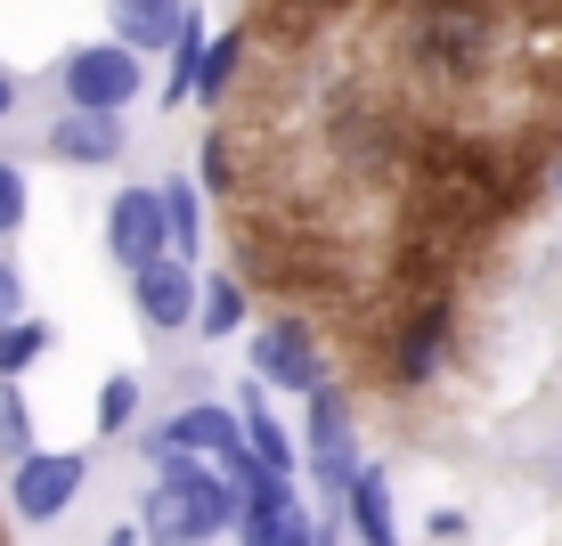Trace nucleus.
<instances>
[{
	"instance_id": "f257e3e1",
	"label": "nucleus",
	"mask_w": 562,
	"mask_h": 546,
	"mask_svg": "<svg viewBox=\"0 0 562 546\" xmlns=\"http://www.w3.org/2000/svg\"><path fill=\"white\" fill-rule=\"evenodd\" d=\"M237 514H245L237 481L171 448V457L155 465V490L139 505V531H147V546H212V538L237 531Z\"/></svg>"
},
{
	"instance_id": "f03ea898",
	"label": "nucleus",
	"mask_w": 562,
	"mask_h": 546,
	"mask_svg": "<svg viewBox=\"0 0 562 546\" xmlns=\"http://www.w3.org/2000/svg\"><path fill=\"white\" fill-rule=\"evenodd\" d=\"M497 49H506V33H497L490 0H416V9H408V66L432 90L490 82Z\"/></svg>"
},
{
	"instance_id": "7ed1b4c3",
	"label": "nucleus",
	"mask_w": 562,
	"mask_h": 546,
	"mask_svg": "<svg viewBox=\"0 0 562 546\" xmlns=\"http://www.w3.org/2000/svg\"><path fill=\"white\" fill-rule=\"evenodd\" d=\"M82 481H90L82 448H33V457L16 465V481H9V505H16V522L49 531V522H66V505L82 498Z\"/></svg>"
},
{
	"instance_id": "20e7f679",
	"label": "nucleus",
	"mask_w": 562,
	"mask_h": 546,
	"mask_svg": "<svg viewBox=\"0 0 562 546\" xmlns=\"http://www.w3.org/2000/svg\"><path fill=\"white\" fill-rule=\"evenodd\" d=\"M351 408H359V383H318V392H310V473L326 481V490H351V481L367 473V465L351 457Z\"/></svg>"
},
{
	"instance_id": "39448f33",
	"label": "nucleus",
	"mask_w": 562,
	"mask_h": 546,
	"mask_svg": "<svg viewBox=\"0 0 562 546\" xmlns=\"http://www.w3.org/2000/svg\"><path fill=\"white\" fill-rule=\"evenodd\" d=\"M254 376L269 383V392H302V400L318 392V383H335V376H326V359H318V326L294 319V310L269 319L254 335Z\"/></svg>"
},
{
	"instance_id": "423d86ee",
	"label": "nucleus",
	"mask_w": 562,
	"mask_h": 546,
	"mask_svg": "<svg viewBox=\"0 0 562 546\" xmlns=\"http://www.w3.org/2000/svg\"><path fill=\"white\" fill-rule=\"evenodd\" d=\"M147 90V74H139V49H123V42H82L66 57V99L74 107H99V114H123L131 99Z\"/></svg>"
},
{
	"instance_id": "0eeeda50",
	"label": "nucleus",
	"mask_w": 562,
	"mask_h": 546,
	"mask_svg": "<svg viewBox=\"0 0 562 546\" xmlns=\"http://www.w3.org/2000/svg\"><path fill=\"white\" fill-rule=\"evenodd\" d=\"M237 546H318V522H310V505L294 498V473H261V481H245Z\"/></svg>"
},
{
	"instance_id": "6e6552de",
	"label": "nucleus",
	"mask_w": 562,
	"mask_h": 546,
	"mask_svg": "<svg viewBox=\"0 0 562 546\" xmlns=\"http://www.w3.org/2000/svg\"><path fill=\"white\" fill-rule=\"evenodd\" d=\"M131 302H139V319L155 335H180V326H196V310H204V278H196V261L164 253V261H147L139 278H131Z\"/></svg>"
},
{
	"instance_id": "1a4fd4ad",
	"label": "nucleus",
	"mask_w": 562,
	"mask_h": 546,
	"mask_svg": "<svg viewBox=\"0 0 562 546\" xmlns=\"http://www.w3.org/2000/svg\"><path fill=\"white\" fill-rule=\"evenodd\" d=\"M106 253L139 278L147 261H164L171 253V221H164V188H123L106 212Z\"/></svg>"
},
{
	"instance_id": "9d476101",
	"label": "nucleus",
	"mask_w": 562,
	"mask_h": 546,
	"mask_svg": "<svg viewBox=\"0 0 562 546\" xmlns=\"http://www.w3.org/2000/svg\"><path fill=\"white\" fill-rule=\"evenodd\" d=\"M123 147H131V131H123V114H99V107H74V114H57L49 123V155L57 164H123Z\"/></svg>"
},
{
	"instance_id": "9b49d317",
	"label": "nucleus",
	"mask_w": 562,
	"mask_h": 546,
	"mask_svg": "<svg viewBox=\"0 0 562 546\" xmlns=\"http://www.w3.org/2000/svg\"><path fill=\"white\" fill-rule=\"evenodd\" d=\"M237 441H245V416L228 400H196V408H180V416L164 424V457L180 448V457H212V465H221Z\"/></svg>"
},
{
	"instance_id": "f8f14e48",
	"label": "nucleus",
	"mask_w": 562,
	"mask_h": 546,
	"mask_svg": "<svg viewBox=\"0 0 562 546\" xmlns=\"http://www.w3.org/2000/svg\"><path fill=\"white\" fill-rule=\"evenodd\" d=\"M106 33L123 49H171L188 33V0H106Z\"/></svg>"
},
{
	"instance_id": "ddd939ff",
	"label": "nucleus",
	"mask_w": 562,
	"mask_h": 546,
	"mask_svg": "<svg viewBox=\"0 0 562 546\" xmlns=\"http://www.w3.org/2000/svg\"><path fill=\"white\" fill-rule=\"evenodd\" d=\"M342 514H351L359 546H400V522H392V490H383V473L367 465V473L342 490Z\"/></svg>"
},
{
	"instance_id": "4468645a",
	"label": "nucleus",
	"mask_w": 562,
	"mask_h": 546,
	"mask_svg": "<svg viewBox=\"0 0 562 546\" xmlns=\"http://www.w3.org/2000/svg\"><path fill=\"white\" fill-rule=\"evenodd\" d=\"M237 416H245V441H254V457L269 465V473H294V441H285V424L269 416L261 383H245V392H237Z\"/></svg>"
},
{
	"instance_id": "2eb2a0df",
	"label": "nucleus",
	"mask_w": 562,
	"mask_h": 546,
	"mask_svg": "<svg viewBox=\"0 0 562 546\" xmlns=\"http://www.w3.org/2000/svg\"><path fill=\"white\" fill-rule=\"evenodd\" d=\"M245 319H254V294H245V278H228V269H221V278H204L196 335H204V343H228V335H237Z\"/></svg>"
},
{
	"instance_id": "dca6fc26",
	"label": "nucleus",
	"mask_w": 562,
	"mask_h": 546,
	"mask_svg": "<svg viewBox=\"0 0 562 546\" xmlns=\"http://www.w3.org/2000/svg\"><path fill=\"white\" fill-rule=\"evenodd\" d=\"M237 66H245V25H228L221 42L204 49V74H196V99L228 114V82H237Z\"/></svg>"
},
{
	"instance_id": "f3484780",
	"label": "nucleus",
	"mask_w": 562,
	"mask_h": 546,
	"mask_svg": "<svg viewBox=\"0 0 562 546\" xmlns=\"http://www.w3.org/2000/svg\"><path fill=\"white\" fill-rule=\"evenodd\" d=\"M164 221H171V253H180V261H196L204 212H196V188H188V180H164Z\"/></svg>"
},
{
	"instance_id": "a211bd4d",
	"label": "nucleus",
	"mask_w": 562,
	"mask_h": 546,
	"mask_svg": "<svg viewBox=\"0 0 562 546\" xmlns=\"http://www.w3.org/2000/svg\"><path fill=\"white\" fill-rule=\"evenodd\" d=\"M49 343H57V335H49L42 319H16V326H0V383H16V376H25V367L42 359Z\"/></svg>"
},
{
	"instance_id": "6ab92c4d",
	"label": "nucleus",
	"mask_w": 562,
	"mask_h": 546,
	"mask_svg": "<svg viewBox=\"0 0 562 546\" xmlns=\"http://www.w3.org/2000/svg\"><path fill=\"white\" fill-rule=\"evenodd\" d=\"M0 457H9V465L33 457V408H25L16 383H0Z\"/></svg>"
},
{
	"instance_id": "aec40b11",
	"label": "nucleus",
	"mask_w": 562,
	"mask_h": 546,
	"mask_svg": "<svg viewBox=\"0 0 562 546\" xmlns=\"http://www.w3.org/2000/svg\"><path fill=\"white\" fill-rule=\"evenodd\" d=\"M131 416H139V376H106V392H99V433H123Z\"/></svg>"
},
{
	"instance_id": "412c9836",
	"label": "nucleus",
	"mask_w": 562,
	"mask_h": 546,
	"mask_svg": "<svg viewBox=\"0 0 562 546\" xmlns=\"http://www.w3.org/2000/svg\"><path fill=\"white\" fill-rule=\"evenodd\" d=\"M16 229H25V171L0 155V237H16Z\"/></svg>"
},
{
	"instance_id": "4be33fe9",
	"label": "nucleus",
	"mask_w": 562,
	"mask_h": 546,
	"mask_svg": "<svg viewBox=\"0 0 562 546\" xmlns=\"http://www.w3.org/2000/svg\"><path fill=\"white\" fill-rule=\"evenodd\" d=\"M16 310H25V278H16V261H0V326H16Z\"/></svg>"
},
{
	"instance_id": "5701e85b",
	"label": "nucleus",
	"mask_w": 562,
	"mask_h": 546,
	"mask_svg": "<svg viewBox=\"0 0 562 546\" xmlns=\"http://www.w3.org/2000/svg\"><path fill=\"white\" fill-rule=\"evenodd\" d=\"M9 114H16V74L0 66V123H9Z\"/></svg>"
},
{
	"instance_id": "b1692460",
	"label": "nucleus",
	"mask_w": 562,
	"mask_h": 546,
	"mask_svg": "<svg viewBox=\"0 0 562 546\" xmlns=\"http://www.w3.org/2000/svg\"><path fill=\"white\" fill-rule=\"evenodd\" d=\"M554 188H562V155H554Z\"/></svg>"
},
{
	"instance_id": "393cba45",
	"label": "nucleus",
	"mask_w": 562,
	"mask_h": 546,
	"mask_svg": "<svg viewBox=\"0 0 562 546\" xmlns=\"http://www.w3.org/2000/svg\"><path fill=\"white\" fill-rule=\"evenodd\" d=\"M0 546H9V531H0Z\"/></svg>"
}]
</instances>
